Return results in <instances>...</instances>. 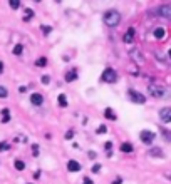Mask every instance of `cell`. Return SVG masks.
I'll list each match as a JSON object with an SVG mask.
<instances>
[{"mask_svg":"<svg viewBox=\"0 0 171 184\" xmlns=\"http://www.w3.org/2000/svg\"><path fill=\"white\" fill-rule=\"evenodd\" d=\"M106 131H107V127H106V126H99L97 127V134H104Z\"/></svg>","mask_w":171,"mask_h":184,"instance_id":"f546056e","label":"cell"},{"mask_svg":"<svg viewBox=\"0 0 171 184\" xmlns=\"http://www.w3.org/2000/svg\"><path fill=\"white\" fill-rule=\"evenodd\" d=\"M134 35H136V30L133 29V27H129V29H127V32L123 35V40L126 44H131V42H134Z\"/></svg>","mask_w":171,"mask_h":184,"instance_id":"52a82bcc","label":"cell"},{"mask_svg":"<svg viewBox=\"0 0 171 184\" xmlns=\"http://www.w3.org/2000/svg\"><path fill=\"white\" fill-rule=\"evenodd\" d=\"M159 119L161 122H171V107H164L159 111Z\"/></svg>","mask_w":171,"mask_h":184,"instance_id":"8992f818","label":"cell"},{"mask_svg":"<svg viewBox=\"0 0 171 184\" xmlns=\"http://www.w3.org/2000/svg\"><path fill=\"white\" fill-rule=\"evenodd\" d=\"M164 35H166V30H164L163 27H158V29H154V37H156V39H163Z\"/></svg>","mask_w":171,"mask_h":184,"instance_id":"2e32d148","label":"cell"},{"mask_svg":"<svg viewBox=\"0 0 171 184\" xmlns=\"http://www.w3.org/2000/svg\"><path fill=\"white\" fill-rule=\"evenodd\" d=\"M148 92L149 95H153V97H166V89L163 86H158V84H149L148 86Z\"/></svg>","mask_w":171,"mask_h":184,"instance_id":"3957f363","label":"cell"},{"mask_svg":"<svg viewBox=\"0 0 171 184\" xmlns=\"http://www.w3.org/2000/svg\"><path fill=\"white\" fill-rule=\"evenodd\" d=\"M57 102H59V105H61V107H67V97L64 94H59Z\"/></svg>","mask_w":171,"mask_h":184,"instance_id":"ac0fdd59","label":"cell"},{"mask_svg":"<svg viewBox=\"0 0 171 184\" xmlns=\"http://www.w3.org/2000/svg\"><path fill=\"white\" fill-rule=\"evenodd\" d=\"M8 5H10L12 10H17L20 7V0H8Z\"/></svg>","mask_w":171,"mask_h":184,"instance_id":"d6986e66","label":"cell"},{"mask_svg":"<svg viewBox=\"0 0 171 184\" xmlns=\"http://www.w3.org/2000/svg\"><path fill=\"white\" fill-rule=\"evenodd\" d=\"M8 121H10V112L7 107H4L2 109V124H7Z\"/></svg>","mask_w":171,"mask_h":184,"instance_id":"5bb4252c","label":"cell"},{"mask_svg":"<svg viewBox=\"0 0 171 184\" xmlns=\"http://www.w3.org/2000/svg\"><path fill=\"white\" fill-rule=\"evenodd\" d=\"M111 147H113V142H106V144H104V149H106V154H107V156H111Z\"/></svg>","mask_w":171,"mask_h":184,"instance_id":"d4e9b609","label":"cell"},{"mask_svg":"<svg viewBox=\"0 0 171 184\" xmlns=\"http://www.w3.org/2000/svg\"><path fill=\"white\" fill-rule=\"evenodd\" d=\"M22 50H24L22 44H17V45L14 47V55H22Z\"/></svg>","mask_w":171,"mask_h":184,"instance_id":"44dd1931","label":"cell"},{"mask_svg":"<svg viewBox=\"0 0 171 184\" xmlns=\"http://www.w3.org/2000/svg\"><path fill=\"white\" fill-rule=\"evenodd\" d=\"M32 156H35V157L39 156V146H37V144L32 146Z\"/></svg>","mask_w":171,"mask_h":184,"instance_id":"f1b7e54d","label":"cell"},{"mask_svg":"<svg viewBox=\"0 0 171 184\" xmlns=\"http://www.w3.org/2000/svg\"><path fill=\"white\" fill-rule=\"evenodd\" d=\"M15 169H17V171H24V169H25V163H24V161H20V159H18V161H15Z\"/></svg>","mask_w":171,"mask_h":184,"instance_id":"ffe728a7","label":"cell"},{"mask_svg":"<svg viewBox=\"0 0 171 184\" xmlns=\"http://www.w3.org/2000/svg\"><path fill=\"white\" fill-rule=\"evenodd\" d=\"M8 97V90L4 86H0V99H7Z\"/></svg>","mask_w":171,"mask_h":184,"instance_id":"603a6c76","label":"cell"},{"mask_svg":"<svg viewBox=\"0 0 171 184\" xmlns=\"http://www.w3.org/2000/svg\"><path fill=\"white\" fill-rule=\"evenodd\" d=\"M45 64H47V59H45V57H40V59H37V60H35L37 67H45Z\"/></svg>","mask_w":171,"mask_h":184,"instance_id":"7402d4cb","label":"cell"},{"mask_svg":"<svg viewBox=\"0 0 171 184\" xmlns=\"http://www.w3.org/2000/svg\"><path fill=\"white\" fill-rule=\"evenodd\" d=\"M99 169H101V166H99V164H94V166H92V173H99Z\"/></svg>","mask_w":171,"mask_h":184,"instance_id":"1f68e13d","label":"cell"},{"mask_svg":"<svg viewBox=\"0 0 171 184\" xmlns=\"http://www.w3.org/2000/svg\"><path fill=\"white\" fill-rule=\"evenodd\" d=\"M121 182H123V179H121V177H117V179H114L113 184H121Z\"/></svg>","mask_w":171,"mask_h":184,"instance_id":"836d02e7","label":"cell"},{"mask_svg":"<svg viewBox=\"0 0 171 184\" xmlns=\"http://www.w3.org/2000/svg\"><path fill=\"white\" fill-rule=\"evenodd\" d=\"M4 72V64H2V62H0V74Z\"/></svg>","mask_w":171,"mask_h":184,"instance_id":"8d00e7d4","label":"cell"},{"mask_svg":"<svg viewBox=\"0 0 171 184\" xmlns=\"http://www.w3.org/2000/svg\"><path fill=\"white\" fill-rule=\"evenodd\" d=\"M32 18H34V10L32 8H25V10H24V20L29 22V20H32Z\"/></svg>","mask_w":171,"mask_h":184,"instance_id":"9a60e30c","label":"cell"},{"mask_svg":"<svg viewBox=\"0 0 171 184\" xmlns=\"http://www.w3.org/2000/svg\"><path fill=\"white\" fill-rule=\"evenodd\" d=\"M148 154L151 156V157H164V152L161 151L159 147H151L148 151Z\"/></svg>","mask_w":171,"mask_h":184,"instance_id":"30bf717a","label":"cell"},{"mask_svg":"<svg viewBox=\"0 0 171 184\" xmlns=\"http://www.w3.org/2000/svg\"><path fill=\"white\" fill-rule=\"evenodd\" d=\"M67 171H71V173H77V171H81V163H77V161H69L67 163Z\"/></svg>","mask_w":171,"mask_h":184,"instance_id":"9c48e42d","label":"cell"},{"mask_svg":"<svg viewBox=\"0 0 171 184\" xmlns=\"http://www.w3.org/2000/svg\"><path fill=\"white\" fill-rule=\"evenodd\" d=\"M169 57H171V50H169Z\"/></svg>","mask_w":171,"mask_h":184,"instance_id":"74e56055","label":"cell"},{"mask_svg":"<svg viewBox=\"0 0 171 184\" xmlns=\"http://www.w3.org/2000/svg\"><path fill=\"white\" fill-rule=\"evenodd\" d=\"M101 80H102L104 84H114V82L117 80L116 70H114V69H111V67L104 69V72L101 74Z\"/></svg>","mask_w":171,"mask_h":184,"instance_id":"7a4b0ae2","label":"cell"},{"mask_svg":"<svg viewBox=\"0 0 171 184\" xmlns=\"http://www.w3.org/2000/svg\"><path fill=\"white\" fill-rule=\"evenodd\" d=\"M104 117H106V119H109V121H116V119H117L116 114H114V111H113L111 107H107V109L104 111Z\"/></svg>","mask_w":171,"mask_h":184,"instance_id":"4fadbf2b","label":"cell"},{"mask_svg":"<svg viewBox=\"0 0 171 184\" xmlns=\"http://www.w3.org/2000/svg\"><path fill=\"white\" fill-rule=\"evenodd\" d=\"M37 2H40V0H37Z\"/></svg>","mask_w":171,"mask_h":184,"instance_id":"f35d334b","label":"cell"},{"mask_svg":"<svg viewBox=\"0 0 171 184\" xmlns=\"http://www.w3.org/2000/svg\"><path fill=\"white\" fill-rule=\"evenodd\" d=\"M74 137V131H67L66 132V139H72Z\"/></svg>","mask_w":171,"mask_h":184,"instance_id":"4dcf8cb0","label":"cell"},{"mask_svg":"<svg viewBox=\"0 0 171 184\" xmlns=\"http://www.w3.org/2000/svg\"><path fill=\"white\" fill-rule=\"evenodd\" d=\"M102 20H104V24L107 27H116L121 22V14L117 10H107V12H104Z\"/></svg>","mask_w":171,"mask_h":184,"instance_id":"6da1fadb","label":"cell"},{"mask_svg":"<svg viewBox=\"0 0 171 184\" xmlns=\"http://www.w3.org/2000/svg\"><path fill=\"white\" fill-rule=\"evenodd\" d=\"M154 132H151V131H141V134H139V139H141V142H144V144H151V142L154 141Z\"/></svg>","mask_w":171,"mask_h":184,"instance_id":"5b68a950","label":"cell"},{"mask_svg":"<svg viewBox=\"0 0 171 184\" xmlns=\"http://www.w3.org/2000/svg\"><path fill=\"white\" fill-rule=\"evenodd\" d=\"M84 184H92L91 179H84Z\"/></svg>","mask_w":171,"mask_h":184,"instance_id":"d590c367","label":"cell"},{"mask_svg":"<svg viewBox=\"0 0 171 184\" xmlns=\"http://www.w3.org/2000/svg\"><path fill=\"white\" fill-rule=\"evenodd\" d=\"M161 132H163V136H164V139H166V141H171V132H169V131L161 129Z\"/></svg>","mask_w":171,"mask_h":184,"instance_id":"83f0119b","label":"cell"},{"mask_svg":"<svg viewBox=\"0 0 171 184\" xmlns=\"http://www.w3.org/2000/svg\"><path fill=\"white\" fill-rule=\"evenodd\" d=\"M131 55H133V59H136V60H138V62H143V60H144V59H143V57H141V54H139V52H138V50H134V52H131Z\"/></svg>","mask_w":171,"mask_h":184,"instance_id":"cb8c5ba5","label":"cell"},{"mask_svg":"<svg viewBox=\"0 0 171 184\" xmlns=\"http://www.w3.org/2000/svg\"><path fill=\"white\" fill-rule=\"evenodd\" d=\"M30 102H32L34 105H40L42 102H44V97H42L40 94H37V92H35V94L30 95Z\"/></svg>","mask_w":171,"mask_h":184,"instance_id":"8fae6325","label":"cell"},{"mask_svg":"<svg viewBox=\"0 0 171 184\" xmlns=\"http://www.w3.org/2000/svg\"><path fill=\"white\" fill-rule=\"evenodd\" d=\"M34 177H35V179H39V177H40V171H35V174H34Z\"/></svg>","mask_w":171,"mask_h":184,"instance_id":"e575fe53","label":"cell"},{"mask_svg":"<svg viewBox=\"0 0 171 184\" xmlns=\"http://www.w3.org/2000/svg\"><path fill=\"white\" fill-rule=\"evenodd\" d=\"M77 79V70L76 69H71L69 72L66 74V82H74Z\"/></svg>","mask_w":171,"mask_h":184,"instance_id":"7c38bea8","label":"cell"},{"mask_svg":"<svg viewBox=\"0 0 171 184\" xmlns=\"http://www.w3.org/2000/svg\"><path fill=\"white\" fill-rule=\"evenodd\" d=\"M133 144H129V142H123V144H121V151L123 152H133Z\"/></svg>","mask_w":171,"mask_h":184,"instance_id":"e0dca14e","label":"cell"},{"mask_svg":"<svg viewBox=\"0 0 171 184\" xmlns=\"http://www.w3.org/2000/svg\"><path fill=\"white\" fill-rule=\"evenodd\" d=\"M42 29V32H44V35H49L51 34V30H52V27H49V25H42L40 27Z\"/></svg>","mask_w":171,"mask_h":184,"instance_id":"484cf974","label":"cell"},{"mask_svg":"<svg viewBox=\"0 0 171 184\" xmlns=\"http://www.w3.org/2000/svg\"><path fill=\"white\" fill-rule=\"evenodd\" d=\"M159 15L164 18H171V4H166V5H161L159 7Z\"/></svg>","mask_w":171,"mask_h":184,"instance_id":"ba28073f","label":"cell"},{"mask_svg":"<svg viewBox=\"0 0 171 184\" xmlns=\"http://www.w3.org/2000/svg\"><path fill=\"white\" fill-rule=\"evenodd\" d=\"M49 82H51V77H49V76L42 77V84H49Z\"/></svg>","mask_w":171,"mask_h":184,"instance_id":"d6a6232c","label":"cell"},{"mask_svg":"<svg viewBox=\"0 0 171 184\" xmlns=\"http://www.w3.org/2000/svg\"><path fill=\"white\" fill-rule=\"evenodd\" d=\"M8 149H10L8 142H0V151H8Z\"/></svg>","mask_w":171,"mask_h":184,"instance_id":"4316f807","label":"cell"},{"mask_svg":"<svg viewBox=\"0 0 171 184\" xmlns=\"http://www.w3.org/2000/svg\"><path fill=\"white\" fill-rule=\"evenodd\" d=\"M129 94V99H131V102H134V104H144L146 102V97L141 94V92H138V90H129L127 92Z\"/></svg>","mask_w":171,"mask_h":184,"instance_id":"277c9868","label":"cell"}]
</instances>
